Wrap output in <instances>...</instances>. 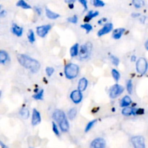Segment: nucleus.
Masks as SVG:
<instances>
[{
	"mask_svg": "<svg viewBox=\"0 0 148 148\" xmlns=\"http://www.w3.org/2000/svg\"><path fill=\"white\" fill-rule=\"evenodd\" d=\"M17 58L20 64L25 69L30 70L32 73L36 74L40 70V64L36 59L23 53L17 54Z\"/></svg>",
	"mask_w": 148,
	"mask_h": 148,
	"instance_id": "nucleus-1",
	"label": "nucleus"
},
{
	"mask_svg": "<svg viewBox=\"0 0 148 148\" xmlns=\"http://www.w3.org/2000/svg\"><path fill=\"white\" fill-rule=\"evenodd\" d=\"M79 67L77 64L74 63H69L64 68V75L68 79L76 78L79 75Z\"/></svg>",
	"mask_w": 148,
	"mask_h": 148,
	"instance_id": "nucleus-2",
	"label": "nucleus"
},
{
	"mask_svg": "<svg viewBox=\"0 0 148 148\" xmlns=\"http://www.w3.org/2000/svg\"><path fill=\"white\" fill-rule=\"evenodd\" d=\"M92 44L90 42H87L85 44L82 45L79 48V53H78V56H79V59L81 60H85L89 58L90 56V53L92 52Z\"/></svg>",
	"mask_w": 148,
	"mask_h": 148,
	"instance_id": "nucleus-3",
	"label": "nucleus"
},
{
	"mask_svg": "<svg viewBox=\"0 0 148 148\" xmlns=\"http://www.w3.org/2000/svg\"><path fill=\"white\" fill-rule=\"evenodd\" d=\"M148 63L145 58L141 57L136 62V70L141 75H145L147 72Z\"/></svg>",
	"mask_w": 148,
	"mask_h": 148,
	"instance_id": "nucleus-4",
	"label": "nucleus"
},
{
	"mask_svg": "<svg viewBox=\"0 0 148 148\" xmlns=\"http://www.w3.org/2000/svg\"><path fill=\"white\" fill-rule=\"evenodd\" d=\"M124 91V87L119 84H114L109 90V97L111 99H115L123 93Z\"/></svg>",
	"mask_w": 148,
	"mask_h": 148,
	"instance_id": "nucleus-5",
	"label": "nucleus"
},
{
	"mask_svg": "<svg viewBox=\"0 0 148 148\" xmlns=\"http://www.w3.org/2000/svg\"><path fill=\"white\" fill-rule=\"evenodd\" d=\"M134 148H146L145 138L143 136H134L131 139Z\"/></svg>",
	"mask_w": 148,
	"mask_h": 148,
	"instance_id": "nucleus-6",
	"label": "nucleus"
},
{
	"mask_svg": "<svg viewBox=\"0 0 148 148\" xmlns=\"http://www.w3.org/2000/svg\"><path fill=\"white\" fill-rule=\"evenodd\" d=\"M51 27L52 26L51 25H43L38 26L36 28V33L39 37L44 38L48 34L49 30L51 29Z\"/></svg>",
	"mask_w": 148,
	"mask_h": 148,
	"instance_id": "nucleus-7",
	"label": "nucleus"
},
{
	"mask_svg": "<svg viewBox=\"0 0 148 148\" xmlns=\"http://www.w3.org/2000/svg\"><path fill=\"white\" fill-rule=\"evenodd\" d=\"M83 95L81 91L76 90H73L70 94V98L72 100V102L75 104H79L82 101Z\"/></svg>",
	"mask_w": 148,
	"mask_h": 148,
	"instance_id": "nucleus-8",
	"label": "nucleus"
},
{
	"mask_svg": "<svg viewBox=\"0 0 148 148\" xmlns=\"http://www.w3.org/2000/svg\"><path fill=\"white\" fill-rule=\"evenodd\" d=\"M113 28H114V26H113V24L111 23H107L103 26V27L101 29H100L98 30V37H101V36H104V35L108 34V33L111 32L113 30Z\"/></svg>",
	"mask_w": 148,
	"mask_h": 148,
	"instance_id": "nucleus-9",
	"label": "nucleus"
},
{
	"mask_svg": "<svg viewBox=\"0 0 148 148\" xmlns=\"http://www.w3.org/2000/svg\"><path fill=\"white\" fill-rule=\"evenodd\" d=\"M106 145V143L104 139L98 137V138L95 139L90 143V148H105Z\"/></svg>",
	"mask_w": 148,
	"mask_h": 148,
	"instance_id": "nucleus-10",
	"label": "nucleus"
},
{
	"mask_svg": "<svg viewBox=\"0 0 148 148\" xmlns=\"http://www.w3.org/2000/svg\"><path fill=\"white\" fill-rule=\"evenodd\" d=\"M41 121V116L40 114L36 108H33L32 113V120L31 124L33 126H37Z\"/></svg>",
	"mask_w": 148,
	"mask_h": 148,
	"instance_id": "nucleus-11",
	"label": "nucleus"
},
{
	"mask_svg": "<svg viewBox=\"0 0 148 148\" xmlns=\"http://www.w3.org/2000/svg\"><path fill=\"white\" fill-rule=\"evenodd\" d=\"M52 118L55 121H56L57 123L60 122L62 120L66 118V114H64L63 111L60 109H56L55 110L54 112L53 113V115H52Z\"/></svg>",
	"mask_w": 148,
	"mask_h": 148,
	"instance_id": "nucleus-12",
	"label": "nucleus"
},
{
	"mask_svg": "<svg viewBox=\"0 0 148 148\" xmlns=\"http://www.w3.org/2000/svg\"><path fill=\"white\" fill-rule=\"evenodd\" d=\"M11 30L13 34L15 35L17 37H20V36H23V28L20 27V26H19L18 25L16 24V23H13L12 25Z\"/></svg>",
	"mask_w": 148,
	"mask_h": 148,
	"instance_id": "nucleus-13",
	"label": "nucleus"
},
{
	"mask_svg": "<svg viewBox=\"0 0 148 148\" xmlns=\"http://www.w3.org/2000/svg\"><path fill=\"white\" fill-rule=\"evenodd\" d=\"M88 85V79L85 77L81 78L80 79L78 82V85H77V90H78L81 91V92H84L85 91V90L87 89Z\"/></svg>",
	"mask_w": 148,
	"mask_h": 148,
	"instance_id": "nucleus-14",
	"label": "nucleus"
},
{
	"mask_svg": "<svg viewBox=\"0 0 148 148\" xmlns=\"http://www.w3.org/2000/svg\"><path fill=\"white\" fill-rule=\"evenodd\" d=\"M126 31V30L123 27H119V28H116L113 31L112 33V37L113 38L115 39V40H119L121 38V36H123V34L124 33V32Z\"/></svg>",
	"mask_w": 148,
	"mask_h": 148,
	"instance_id": "nucleus-15",
	"label": "nucleus"
},
{
	"mask_svg": "<svg viewBox=\"0 0 148 148\" xmlns=\"http://www.w3.org/2000/svg\"><path fill=\"white\" fill-rule=\"evenodd\" d=\"M59 128H60V130H62V132H68V130H69V124L66 118L62 120V121L59 123Z\"/></svg>",
	"mask_w": 148,
	"mask_h": 148,
	"instance_id": "nucleus-16",
	"label": "nucleus"
},
{
	"mask_svg": "<svg viewBox=\"0 0 148 148\" xmlns=\"http://www.w3.org/2000/svg\"><path fill=\"white\" fill-rule=\"evenodd\" d=\"M98 14H99V12L98 11H89L87 15L85 17V18H84V22H85V23H88L91 20L97 17Z\"/></svg>",
	"mask_w": 148,
	"mask_h": 148,
	"instance_id": "nucleus-17",
	"label": "nucleus"
},
{
	"mask_svg": "<svg viewBox=\"0 0 148 148\" xmlns=\"http://www.w3.org/2000/svg\"><path fill=\"white\" fill-rule=\"evenodd\" d=\"M132 103V101L131 98L129 95H125L120 101V106L124 108V107L130 106Z\"/></svg>",
	"mask_w": 148,
	"mask_h": 148,
	"instance_id": "nucleus-18",
	"label": "nucleus"
},
{
	"mask_svg": "<svg viewBox=\"0 0 148 148\" xmlns=\"http://www.w3.org/2000/svg\"><path fill=\"white\" fill-rule=\"evenodd\" d=\"M134 111H135V108H132V107L127 106L123 108L122 111H121V114L126 116H130L131 115H134Z\"/></svg>",
	"mask_w": 148,
	"mask_h": 148,
	"instance_id": "nucleus-19",
	"label": "nucleus"
},
{
	"mask_svg": "<svg viewBox=\"0 0 148 148\" xmlns=\"http://www.w3.org/2000/svg\"><path fill=\"white\" fill-rule=\"evenodd\" d=\"M46 15L48 18L51 19V20H56V19L59 18L60 17L59 14L51 11L49 8H46Z\"/></svg>",
	"mask_w": 148,
	"mask_h": 148,
	"instance_id": "nucleus-20",
	"label": "nucleus"
},
{
	"mask_svg": "<svg viewBox=\"0 0 148 148\" xmlns=\"http://www.w3.org/2000/svg\"><path fill=\"white\" fill-rule=\"evenodd\" d=\"M9 60V54L6 51L0 50V64H4Z\"/></svg>",
	"mask_w": 148,
	"mask_h": 148,
	"instance_id": "nucleus-21",
	"label": "nucleus"
},
{
	"mask_svg": "<svg viewBox=\"0 0 148 148\" xmlns=\"http://www.w3.org/2000/svg\"><path fill=\"white\" fill-rule=\"evenodd\" d=\"M36 93L35 95H33V98H34L35 100H39V101H41V100L43 99V94H44V90L43 89L40 90H35L34 91Z\"/></svg>",
	"mask_w": 148,
	"mask_h": 148,
	"instance_id": "nucleus-22",
	"label": "nucleus"
},
{
	"mask_svg": "<svg viewBox=\"0 0 148 148\" xmlns=\"http://www.w3.org/2000/svg\"><path fill=\"white\" fill-rule=\"evenodd\" d=\"M79 44L78 43H75L73 46L71 47L70 49V55L72 57H75L78 55V53H79Z\"/></svg>",
	"mask_w": 148,
	"mask_h": 148,
	"instance_id": "nucleus-23",
	"label": "nucleus"
},
{
	"mask_svg": "<svg viewBox=\"0 0 148 148\" xmlns=\"http://www.w3.org/2000/svg\"><path fill=\"white\" fill-rule=\"evenodd\" d=\"M16 5L19 7H21V8L24 9V10H30L31 9V6L30 4H27L25 0H19L17 2Z\"/></svg>",
	"mask_w": 148,
	"mask_h": 148,
	"instance_id": "nucleus-24",
	"label": "nucleus"
},
{
	"mask_svg": "<svg viewBox=\"0 0 148 148\" xmlns=\"http://www.w3.org/2000/svg\"><path fill=\"white\" fill-rule=\"evenodd\" d=\"M20 115L24 119H27L30 116V112L27 108H22L20 111Z\"/></svg>",
	"mask_w": 148,
	"mask_h": 148,
	"instance_id": "nucleus-25",
	"label": "nucleus"
},
{
	"mask_svg": "<svg viewBox=\"0 0 148 148\" xmlns=\"http://www.w3.org/2000/svg\"><path fill=\"white\" fill-rule=\"evenodd\" d=\"M77 114V111L75 108H72L69 110L67 113L68 118H69V120H73L76 117Z\"/></svg>",
	"mask_w": 148,
	"mask_h": 148,
	"instance_id": "nucleus-26",
	"label": "nucleus"
},
{
	"mask_svg": "<svg viewBox=\"0 0 148 148\" xmlns=\"http://www.w3.org/2000/svg\"><path fill=\"white\" fill-rule=\"evenodd\" d=\"M27 39L30 43H33L36 41V37H35V33L33 30L30 29L27 32Z\"/></svg>",
	"mask_w": 148,
	"mask_h": 148,
	"instance_id": "nucleus-27",
	"label": "nucleus"
},
{
	"mask_svg": "<svg viewBox=\"0 0 148 148\" xmlns=\"http://www.w3.org/2000/svg\"><path fill=\"white\" fill-rule=\"evenodd\" d=\"M132 4L135 8L140 9L145 5V2L143 0H132Z\"/></svg>",
	"mask_w": 148,
	"mask_h": 148,
	"instance_id": "nucleus-28",
	"label": "nucleus"
},
{
	"mask_svg": "<svg viewBox=\"0 0 148 148\" xmlns=\"http://www.w3.org/2000/svg\"><path fill=\"white\" fill-rule=\"evenodd\" d=\"M111 75H112L113 78H114L116 82H118L119 80L120 77H121V75H120L119 72L116 69H112V71H111Z\"/></svg>",
	"mask_w": 148,
	"mask_h": 148,
	"instance_id": "nucleus-29",
	"label": "nucleus"
},
{
	"mask_svg": "<svg viewBox=\"0 0 148 148\" xmlns=\"http://www.w3.org/2000/svg\"><path fill=\"white\" fill-rule=\"evenodd\" d=\"M96 122H97V119H94V120H92L91 121H90V122L87 124L86 127H85V132H89L90 130L93 127V126L95 125V124Z\"/></svg>",
	"mask_w": 148,
	"mask_h": 148,
	"instance_id": "nucleus-30",
	"label": "nucleus"
},
{
	"mask_svg": "<svg viewBox=\"0 0 148 148\" xmlns=\"http://www.w3.org/2000/svg\"><path fill=\"white\" fill-rule=\"evenodd\" d=\"M92 3L95 7H103L105 6V3L102 0H92Z\"/></svg>",
	"mask_w": 148,
	"mask_h": 148,
	"instance_id": "nucleus-31",
	"label": "nucleus"
},
{
	"mask_svg": "<svg viewBox=\"0 0 148 148\" xmlns=\"http://www.w3.org/2000/svg\"><path fill=\"white\" fill-rule=\"evenodd\" d=\"M110 59H111V62H112V64L114 65V66H119V64L120 63V60L117 56H114V55H111V56H110Z\"/></svg>",
	"mask_w": 148,
	"mask_h": 148,
	"instance_id": "nucleus-32",
	"label": "nucleus"
},
{
	"mask_svg": "<svg viewBox=\"0 0 148 148\" xmlns=\"http://www.w3.org/2000/svg\"><path fill=\"white\" fill-rule=\"evenodd\" d=\"M127 90L129 92V94L132 93L133 91V83L132 79H129L127 82Z\"/></svg>",
	"mask_w": 148,
	"mask_h": 148,
	"instance_id": "nucleus-33",
	"label": "nucleus"
},
{
	"mask_svg": "<svg viewBox=\"0 0 148 148\" xmlns=\"http://www.w3.org/2000/svg\"><path fill=\"white\" fill-rule=\"evenodd\" d=\"M81 27H82V29H84V30H86L87 33H89L92 30V26L90 24H89L88 23H85V24L83 25H81Z\"/></svg>",
	"mask_w": 148,
	"mask_h": 148,
	"instance_id": "nucleus-34",
	"label": "nucleus"
},
{
	"mask_svg": "<svg viewBox=\"0 0 148 148\" xmlns=\"http://www.w3.org/2000/svg\"><path fill=\"white\" fill-rule=\"evenodd\" d=\"M52 129H53V132H54V134H56V135H57V136L60 135L59 129H58L57 125H56V124L54 122V121H53V122H52Z\"/></svg>",
	"mask_w": 148,
	"mask_h": 148,
	"instance_id": "nucleus-35",
	"label": "nucleus"
},
{
	"mask_svg": "<svg viewBox=\"0 0 148 148\" xmlns=\"http://www.w3.org/2000/svg\"><path fill=\"white\" fill-rule=\"evenodd\" d=\"M54 72V69L53 67H51V66H47L46 68V73L48 77H51Z\"/></svg>",
	"mask_w": 148,
	"mask_h": 148,
	"instance_id": "nucleus-36",
	"label": "nucleus"
},
{
	"mask_svg": "<svg viewBox=\"0 0 148 148\" xmlns=\"http://www.w3.org/2000/svg\"><path fill=\"white\" fill-rule=\"evenodd\" d=\"M67 21L69 22V23L76 24V23H77V22H78L77 16L74 15V16H72V17H69V18H67Z\"/></svg>",
	"mask_w": 148,
	"mask_h": 148,
	"instance_id": "nucleus-37",
	"label": "nucleus"
},
{
	"mask_svg": "<svg viewBox=\"0 0 148 148\" xmlns=\"http://www.w3.org/2000/svg\"><path fill=\"white\" fill-rule=\"evenodd\" d=\"M145 114V110L143 108H135L134 115H143Z\"/></svg>",
	"mask_w": 148,
	"mask_h": 148,
	"instance_id": "nucleus-38",
	"label": "nucleus"
},
{
	"mask_svg": "<svg viewBox=\"0 0 148 148\" xmlns=\"http://www.w3.org/2000/svg\"><path fill=\"white\" fill-rule=\"evenodd\" d=\"M79 2L84 7V10H88V1L87 0H78Z\"/></svg>",
	"mask_w": 148,
	"mask_h": 148,
	"instance_id": "nucleus-39",
	"label": "nucleus"
},
{
	"mask_svg": "<svg viewBox=\"0 0 148 148\" xmlns=\"http://www.w3.org/2000/svg\"><path fill=\"white\" fill-rule=\"evenodd\" d=\"M34 10H35V11L36 12V13H37L38 14V15H40V14H42V10H41V9L40 8V7H34Z\"/></svg>",
	"mask_w": 148,
	"mask_h": 148,
	"instance_id": "nucleus-40",
	"label": "nucleus"
},
{
	"mask_svg": "<svg viewBox=\"0 0 148 148\" xmlns=\"http://www.w3.org/2000/svg\"><path fill=\"white\" fill-rule=\"evenodd\" d=\"M107 20H107L106 17H103V18L101 19V20L98 21V24H99V25L103 24V23H105L106 22H107Z\"/></svg>",
	"mask_w": 148,
	"mask_h": 148,
	"instance_id": "nucleus-41",
	"label": "nucleus"
},
{
	"mask_svg": "<svg viewBox=\"0 0 148 148\" xmlns=\"http://www.w3.org/2000/svg\"><path fill=\"white\" fill-rule=\"evenodd\" d=\"M7 14V12L6 10H0V17H5Z\"/></svg>",
	"mask_w": 148,
	"mask_h": 148,
	"instance_id": "nucleus-42",
	"label": "nucleus"
},
{
	"mask_svg": "<svg viewBox=\"0 0 148 148\" xmlns=\"http://www.w3.org/2000/svg\"><path fill=\"white\" fill-rule=\"evenodd\" d=\"M140 16H141V14L140 13H132V17H138Z\"/></svg>",
	"mask_w": 148,
	"mask_h": 148,
	"instance_id": "nucleus-43",
	"label": "nucleus"
},
{
	"mask_svg": "<svg viewBox=\"0 0 148 148\" xmlns=\"http://www.w3.org/2000/svg\"><path fill=\"white\" fill-rule=\"evenodd\" d=\"M66 4H71V3H75V0H64Z\"/></svg>",
	"mask_w": 148,
	"mask_h": 148,
	"instance_id": "nucleus-44",
	"label": "nucleus"
},
{
	"mask_svg": "<svg viewBox=\"0 0 148 148\" xmlns=\"http://www.w3.org/2000/svg\"><path fill=\"white\" fill-rule=\"evenodd\" d=\"M136 60H137V57H136V56H134V55L132 56V57H131V61H132V62H136Z\"/></svg>",
	"mask_w": 148,
	"mask_h": 148,
	"instance_id": "nucleus-45",
	"label": "nucleus"
},
{
	"mask_svg": "<svg viewBox=\"0 0 148 148\" xmlns=\"http://www.w3.org/2000/svg\"><path fill=\"white\" fill-rule=\"evenodd\" d=\"M68 7H69L70 9H73L74 8V3H71V4H68Z\"/></svg>",
	"mask_w": 148,
	"mask_h": 148,
	"instance_id": "nucleus-46",
	"label": "nucleus"
},
{
	"mask_svg": "<svg viewBox=\"0 0 148 148\" xmlns=\"http://www.w3.org/2000/svg\"><path fill=\"white\" fill-rule=\"evenodd\" d=\"M0 145H1V148H8L7 147V146L5 145L4 144V143H1V142H0Z\"/></svg>",
	"mask_w": 148,
	"mask_h": 148,
	"instance_id": "nucleus-47",
	"label": "nucleus"
},
{
	"mask_svg": "<svg viewBox=\"0 0 148 148\" xmlns=\"http://www.w3.org/2000/svg\"><path fill=\"white\" fill-rule=\"evenodd\" d=\"M145 20V16H142L141 19H140V21H141L142 23H144Z\"/></svg>",
	"mask_w": 148,
	"mask_h": 148,
	"instance_id": "nucleus-48",
	"label": "nucleus"
},
{
	"mask_svg": "<svg viewBox=\"0 0 148 148\" xmlns=\"http://www.w3.org/2000/svg\"><path fill=\"white\" fill-rule=\"evenodd\" d=\"M145 49L148 51V40H147V41H146L145 44Z\"/></svg>",
	"mask_w": 148,
	"mask_h": 148,
	"instance_id": "nucleus-49",
	"label": "nucleus"
},
{
	"mask_svg": "<svg viewBox=\"0 0 148 148\" xmlns=\"http://www.w3.org/2000/svg\"><path fill=\"white\" fill-rule=\"evenodd\" d=\"M1 91L0 90V97H1Z\"/></svg>",
	"mask_w": 148,
	"mask_h": 148,
	"instance_id": "nucleus-50",
	"label": "nucleus"
},
{
	"mask_svg": "<svg viewBox=\"0 0 148 148\" xmlns=\"http://www.w3.org/2000/svg\"><path fill=\"white\" fill-rule=\"evenodd\" d=\"M0 10H1V5H0Z\"/></svg>",
	"mask_w": 148,
	"mask_h": 148,
	"instance_id": "nucleus-51",
	"label": "nucleus"
},
{
	"mask_svg": "<svg viewBox=\"0 0 148 148\" xmlns=\"http://www.w3.org/2000/svg\"><path fill=\"white\" fill-rule=\"evenodd\" d=\"M30 148H33V147H30Z\"/></svg>",
	"mask_w": 148,
	"mask_h": 148,
	"instance_id": "nucleus-52",
	"label": "nucleus"
}]
</instances>
